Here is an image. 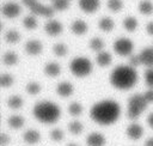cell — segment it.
Wrapping results in <instances>:
<instances>
[{"label":"cell","mask_w":153,"mask_h":146,"mask_svg":"<svg viewBox=\"0 0 153 146\" xmlns=\"http://www.w3.org/2000/svg\"><path fill=\"white\" fill-rule=\"evenodd\" d=\"M120 112L121 108L116 101L103 99L91 107L90 116L99 124H111L118 118Z\"/></svg>","instance_id":"1"},{"label":"cell","mask_w":153,"mask_h":146,"mask_svg":"<svg viewBox=\"0 0 153 146\" xmlns=\"http://www.w3.org/2000/svg\"><path fill=\"white\" fill-rule=\"evenodd\" d=\"M137 79V73L133 66L120 65L115 67L110 73V83L121 90L130 89Z\"/></svg>","instance_id":"2"},{"label":"cell","mask_w":153,"mask_h":146,"mask_svg":"<svg viewBox=\"0 0 153 146\" xmlns=\"http://www.w3.org/2000/svg\"><path fill=\"white\" fill-rule=\"evenodd\" d=\"M33 116L43 123H53L60 117V108L50 101H41L33 105Z\"/></svg>","instance_id":"3"},{"label":"cell","mask_w":153,"mask_h":146,"mask_svg":"<svg viewBox=\"0 0 153 146\" xmlns=\"http://www.w3.org/2000/svg\"><path fill=\"white\" fill-rule=\"evenodd\" d=\"M147 101L143 96V93H134L128 98V109H127V116L130 120H135L140 116V114L145 110L147 107Z\"/></svg>","instance_id":"4"},{"label":"cell","mask_w":153,"mask_h":146,"mask_svg":"<svg viewBox=\"0 0 153 146\" xmlns=\"http://www.w3.org/2000/svg\"><path fill=\"white\" fill-rule=\"evenodd\" d=\"M69 68L73 74L78 75V77H84L91 72L92 65L88 59H86L84 56H76V57L72 59V61L69 63Z\"/></svg>","instance_id":"5"},{"label":"cell","mask_w":153,"mask_h":146,"mask_svg":"<svg viewBox=\"0 0 153 146\" xmlns=\"http://www.w3.org/2000/svg\"><path fill=\"white\" fill-rule=\"evenodd\" d=\"M114 49H115V51H116L117 54H120V55H127V54H129V53L131 51V49H133V43H131L130 39L126 38V37H121V38H118V39L115 41V43H114Z\"/></svg>","instance_id":"6"},{"label":"cell","mask_w":153,"mask_h":146,"mask_svg":"<svg viewBox=\"0 0 153 146\" xmlns=\"http://www.w3.org/2000/svg\"><path fill=\"white\" fill-rule=\"evenodd\" d=\"M1 12L6 17H14L20 12V7L14 1H5L1 6Z\"/></svg>","instance_id":"7"},{"label":"cell","mask_w":153,"mask_h":146,"mask_svg":"<svg viewBox=\"0 0 153 146\" xmlns=\"http://www.w3.org/2000/svg\"><path fill=\"white\" fill-rule=\"evenodd\" d=\"M86 145L87 146H104L105 136L102 133L92 132L86 136Z\"/></svg>","instance_id":"8"},{"label":"cell","mask_w":153,"mask_h":146,"mask_svg":"<svg viewBox=\"0 0 153 146\" xmlns=\"http://www.w3.org/2000/svg\"><path fill=\"white\" fill-rule=\"evenodd\" d=\"M126 133H127V135H128L129 139H131V140H139L142 136V134H143V129H142V127L139 123L133 122V123H130L127 127Z\"/></svg>","instance_id":"9"},{"label":"cell","mask_w":153,"mask_h":146,"mask_svg":"<svg viewBox=\"0 0 153 146\" xmlns=\"http://www.w3.org/2000/svg\"><path fill=\"white\" fill-rule=\"evenodd\" d=\"M30 8L31 12L33 13H37V14H43V16H51L53 13V8L49 7V6H44L42 5L41 2H37V1H33L31 5L27 6Z\"/></svg>","instance_id":"10"},{"label":"cell","mask_w":153,"mask_h":146,"mask_svg":"<svg viewBox=\"0 0 153 146\" xmlns=\"http://www.w3.org/2000/svg\"><path fill=\"white\" fill-rule=\"evenodd\" d=\"M23 139L26 144L33 145V144H37L41 140V134L36 129H26L23 134Z\"/></svg>","instance_id":"11"},{"label":"cell","mask_w":153,"mask_h":146,"mask_svg":"<svg viewBox=\"0 0 153 146\" xmlns=\"http://www.w3.org/2000/svg\"><path fill=\"white\" fill-rule=\"evenodd\" d=\"M139 55H140L141 63L148 67H153V48H145L140 51Z\"/></svg>","instance_id":"12"},{"label":"cell","mask_w":153,"mask_h":146,"mask_svg":"<svg viewBox=\"0 0 153 146\" xmlns=\"http://www.w3.org/2000/svg\"><path fill=\"white\" fill-rule=\"evenodd\" d=\"M44 29H45V31H47L48 34L55 35V34H57V32L61 31L62 25H61L60 22L53 19V20H49V22H47V23L44 24Z\"/></svg>","instance_id":"13"},{"label":"cell","mask_w":153,"mask_h":146,"mask_svg":"<svg viewBox=\"0 0 153 146\" xmlns=\"http://www.w3.org/2000/svg\"><path fill=\"white\" fill-rule=\"evenodd\" d=\"M25 49H26V51H27L29 54L35 55V54H37V53L41 51L42 44H41V42L37 41V39H30V41H27V42L25 43Z\"/></svg>","instance_id":"14"},{"label":"cell","mask_w":153,"mask_h":146,"mask_svg":"<svg viewBox=\"0 0 153 146\" xmlns=\"http://www.w3.org/2000/svg\"><path fill=\"white\" fill-rule=\"evenodd\" d=\"M56 92L60 95V96H69L72 92H73V86L71 83L68 81H61L57 86H56Z\"/></svg>","instance_id":"15"},{"label":"cell","mask_w":153,"mask_h":146,"mask_svg":"<svg viewBox=\"0 0 153 146\" xmlns=\"http://www.w3.org/2000/svg\"><path fill=\"white\" fill-rule=\"evenodd\" d=\"M7 123H8V126L11 128L18 129V128L23 127V124H24V117L20 116V115H12V116L8 117Z\"/></svg>","instance_id":"16"},{"label":"cell","mask_w":153,"mask_h":146,"mask_svg":"<svg viewBox=\"0 0 153 146\" xmlns=\"http://www.w3.org/2000/svg\"><path fill=\"white\" fill-rule=\"evenodd\" d=\"M99 1L98 0H79V6L87 12H91L97 8Z\"/></svg>","instance_id":"17"},{"label":"cell","mask_w":153,"mask_h":146,"mask_svg":"<svg viewBox=\"0 0 153 146\" xmlns=\"http://www.w3.org/2000/svg\"><path fill=\"white\" fill-rule=\"evenodd\" d=\"M71 28H72V30H73L75 34H82V32H85V31H86L87 25H86V23H85L84 20L76 19V20H74V22L72 23Z\"/></svg>","instance_id":"18"},{"label":"cell","mask_w":153,"mask_h":146,"mask_svg":"<svg viewBox=\"0 0 153 146\" xmlns=\"http://www.w3.org/2000/svg\"><path fill=\"white\" fill-rule=\"evenodd\" d=\"M82 129H84V127H82V123H81L80 121L73 120V121H71V122L68 123V130H69L72 134L78 135V134H80V133L82 132Z\"/></svg>","instance_id":"19"},{"label":"cell","mask_w":153,"mask_h":146,"mask_svg":"<svg viewBox=\"0 0 153 146\" xmlns=\"http://www.w3.org/2000/svg\"><path fill=\"white\" fill-rule=\"evenodd\" d=\"M44 72L48 74V75H57L60 73V66L56 63V62H49L44 66Z\"/></svg>","instance_id":"20"},{"label":"cell","mask_w":153,"mask_h":146,"mask_svg":"<svg viewBox=\"0 0 153 146\" xmlns=\"http://www.w3.org/2000/svg\"><path fill=\"white\" fill-rule=\"evenodd\" d=\"M7 104H8V107L12 108V109H18V108H20L22 104H23V98H22L20 96H17V95L11 96V97L7 99Z\"/></svg>","instance_id":"21"},{"label":"cell","mask_w":153,"mask_h":146,"mask_svg":"<svg viewBox=\"0 0 153 146\" xmlns=\"http://www.w3.org/2000/svg\"><path fill=\"white\" fill-rule=\"evenodd\" d=\"M97 62L99 66H106L110 61H111V56L108 51H100L98 55H97Z\"/></svg>","instance_id":"22"},{"label":"cell","mask_w":153,"mask_h":146,"mask_svg":"<svg viewBox=\"0 0 153 146\" xmlns=\"http://www.w3.org/2000/svg\"><path fill=\"white\" fill-rule=\"evenodd\" d=\"M139 10L142 13H151L153 11V5L148 0H141L139 4Z\"/></svg>","instance_id":"23"},{"label":"cell","mask_w":153,"mask_h":146,"mask_svg":"<svg viewBox=\"0 0 153 146\" xmlns=\"http://www.w3.org/2000/svg\"><path fill=\"white\" fill-rule=\"evenodd\" d=\"M68 111L72 115H80L81 111H82V107L79 102H72L68 107Z\"/></svg>","instance_id":"24"},{"label":"cell","mask_w":153,"mask_h":146,"mask_svg":"<svg viewBox=\"0 0 153 146\" xmlns=\"http://www.w3.org/2000/svg\"><path fill=\"white\" fill-rule=\"evenodd\" d=\"M2 60H4V62L6 63V65H13V63H16V61H17V55L13 53V51H6L5 54H4V57H2Z\"/></svg>","instance_id":"25"},{"label":"cell","mask_w":153,"mask_h":146,"mask_svg":"<svg viewBox=\"0 0 153 146\" xmlns=\"http://www.w3.org/2000/svg\"><path fill=\"white\" fill-rule=\"evenodd\" d=\"M112 26H114V23H112V20L110 18H108V17L100 18V20H99V28L100 29H103V30H110V29H112Z\"/></svg>","instance_id":"26"},{"label":"cell","mask_w":153,"mask_h":146,"mask_svg":"<svg viewBox=\"0 0 153 146\" xmlns=\"http://www.w3.org/2000/svg\"><path fill=\"white\" fill-rule=\"evenodd\" d=\"M5 38H6L7 42H16L19 38V34H18V31H16L13 29H10L5 32Z\"/></svg>","instance_id":"27"},{"label":"cell","mask_w":153,"mask_h":146,"mask_svg":"<svg viewBox=\"0 0 153 146\" xmlns=\"http://www.w3.org/2000/svg\"><path fill=\"white\" fill-rule=\"evenodd\" d=\"M63 136H65L63 130L60 129V128H54V129H51V132H50V138H51V140H54V141H61V140L63 139Z\"/></svg>","instance_id":"28"},{"label":"cell","mask_w":153,"mask_h":146,"mask_svg":"<svg viewBox=\"0 0 153 146\" xmlns=\"http://www.w3.org/2000/svg\"><path fill=\"white\" fill-rule=\"evenodd\" d=\"M103 45H104V43H103V41H102L99 37H93V38H91V41H90V47H91L93 50H99V49L103 48Z\"/></svg>","instance_id":"29"},{"label":"cell","mask_w":153,"mask_h":146,"mask_svg":"<svg viewBox=\"0 0 153 146\" xmlns=\"http://www.w3.org/2000/svg\"><path fill=\"white\" fill-rule=\"evenodd\" d=\"M39 90H41V86H39V84L36 83V81H31V83H29V84L26 85V91H27L29 93H31V95H35V93L39 92Z\"/></svg>","instance_id":"30"},{"label":"cell","mask_w":153,"mask_h":146,"mask_svg":"<svg viewBox=\"0 0 153 146\" xmlns=\"http://www.w3.org/2000/svg\"><path fill=\"white\" fill-rule=\"evenodd\" d=\"M123 25L126 29L128 30H134L135 26H136V19L133 18V17H127L124 20H123Z\"/></svg>","instance_id":"31"},{"label":"cell","mask_w":153,"mask_h":146,"mask_svg":"<svg viewBox=\"0 0 153 146\" xmlns=\"http://www.w3.org/2000/svg\"><path fill=\"white\" fill-rule=\"evenodd\" d=\"M0 81H1V85H2L4 87H6V86H10V85L13 83V78H12V75L8 74V73H2Z\"/></svg>","instance_id":"32"},{"label":"cell","mask_w":153,"mask_h":146,"mask_svg":"<svg viewBox=\"0 0 153 146\" xmlns=\"http://www.w3.org/2000/svg\"><path fill=\"white\" fill-rule=\"evenodd\" d=\"M145 79H146L147 85L151 89H153V68L152 67H149V68L146 69V72H145Z\"/></svg>","instance_id":"33"},{"label":"cell","mask_w":153,"mask_h":146,"mask_svg":"<svg viewBox=\"0 0 153 146\" xmlns=\"http://www.w3.org/2000/svg\"><path fill=\"white\" fill-rule=\"evenodd\" d=\"M23 24H24L26 28H35L36 20H35V18H33L32 16H26V17H24V19H23Z\"/></svg>","instance_id":"34"},{"label":"cell","mask_w":153,"mask_h":146,"mask_svg":"<svg viewBox=\"0 0 153 146\" xmlns=\"http://www.w3.org/2000/svg\"><path fill=\"white\" fill-rule=\"evenodd\" d=\"M68 5V0H53V7L57 10H62Z\"/></svg>","instance_id":"35"},{"label":"cell","mask_w":153,"mask_h":146,"mask_svg":"<svg viewBox=\"0 0 153 146\" xmlns=\"http://www.w3.org/2000/svg\"><path fill=\"white\" fill-rule=\"evenodd\" d=\"M53 49H54L55 54H57V55H63L66 53V47L62 43H55Z\"/></svg>","instance_id":"36"},{"label":"cell","mask_w":153,"mask_h":146,"mask_svg":"<svg viewBox=\"0 0 153 146\" xmlns=\"http://www.w3.org/2000/svg\"><path fill=\"white\" fill-rule=\"evenodd\" d=\"M108 6L111 10H120L122 6V1L121 0H108Z\"/></svg>","instance_id":"37"},{"label":"cell","mask_w":153,"mask_h":146,"mask_svg":"<svg viewBox=\"0 0 153 146\" xmlns=\"http://www.w3.org/2000/svg\"><path fill=\"white\" fill-rule=\"evenodd\" d=\"M129 63H130V66H136V65H139V63H141V60H140V55L137 54V55H135V54H133V55H130V57H129Z\"/></svg>","instance_id":"38"},{"label":"cell","mask_w":153,"mask_h":146,"mask_svg":"<svg viewBox=\"0 0 153 146\" xmlns=\"http://www.w3.org/2000/svg\"><path fill=\"white\" fill-rule=\"evenodd\" d=\"M10 141H11V138H10L8 134H6V133H1L0 134V144H1V146H6L7 144H10Z\"/></svg>","instance_id":"39"},{"label":"cell","mask_w":153,"mask_h":146,"mask_svg":"<svg viewBox=\"0 0 153 146\" xmlns=\"http://www.w3.org/2000/svg\"><path fill=\"white\" fill-rule=\"evenodd\" d=\"M143 96H145L147 103H152V102H153V89L147 90V91L143 93Z\"/></svg>","instance_id":"40"},{"label":"cell","mask_w":153,"mask_h":146,"mask_svg":"<svg viewBox=\"0 0 153 146\" xmlns=\"http://www.w3.org/2000/svg\"><path fill=\"white\" fill-rule=\"evenodd\" d=\"M147 123H148V126L151 128H153V111L148 114V116H147Z\"/></svg>","instance_id":"41"},{"label":"cell","mask_w":153,"mask_h":146,"mask_svg":"<svg viewBox=\"0 0 153 146\" xmlns=\"http://www.w3.org/2000/svg\"><path fill=\"white\" fill-rule=\"evenodd\" d=\"M147 31L153 35V20L148 22V24H147Z\"/></svg>","instance_id":"42"},{"label":"cell","mask_w":153,"mask_h":146,"mask_svg":"<svg viewBox=\"0 0 153 146\" xmlns=\"http://www.w3.org/2000/svg\"><path fill=\"white\" fill-rule=\"evenodd\" d=\"M145 146H153V136L148 138V139L145 141Z\"/></svg>","instance_id":"43"},{"label":"cell","mask_w":153,"mask_h":146,"mask_svg":"<svg viewBox=\"0 0 153 146\" xmlns=\"http://www.w3.org/2000/svg\"><path fill=\"white\" fill-rule=\"evenodd\" d=\"M22 1H23L26 6H29V5H31V4H32L33 1H36V0H22Z\"/></svg>","instance_id":"44"},{"label":"cell","mask_w":153,"mask_h":146,"mask_svg":"<svg viewBox=\"0 0 153 146\" xmlns=\"http://www.w3.org/2000/svg\"><path fill=\"white\" fill-rule=\"evenodd\" d=\"M67 146H79L78 144H69V145H67Z\"/></svg>","instance_id":"45"}]
</instances>
